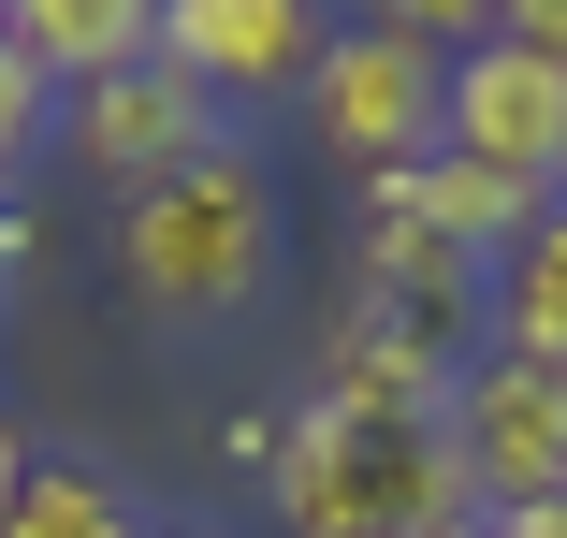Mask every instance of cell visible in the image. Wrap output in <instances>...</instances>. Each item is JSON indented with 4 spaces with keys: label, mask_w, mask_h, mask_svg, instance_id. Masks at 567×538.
I'll list each match as a JSON object with an SVG mask.
<instances>
[{
    "label": "cell",
    "mask_w": 567,
    "mask_h": 538,
    "mask_svg": "<svg viewBox=\"0 0 567 538\" xmlns=\"http://www.w3.org/2000/svg\"><path fill=\"white\" fill-rule=\"evenodd\" d=\"M277 524L291 538H451L466 524V466H451L436 422L306 393L277 422Z\"/></svg>",
    "instance_id": "obj_1"
},
{
    "label": "cell",
    "mask_w": 567,
    "mask_h": 538,
    "mask_svg": "<svg viewBox=\"0 0 567 538\" xmlns=\"http://www.w3.org/2000/svg\"><path fill=\"white\" fill-rule=\"evenodd\" d=\"M277 248H291V219H277V175L248 146H218V161L117 204V291L146 320H234L277 277Z\"/></svg>",
    "instance_id": "obj_2"
},
{
    "label": "cell",
    "mask_w": 567,
    "mask_h": 538,
    "mask_svg": "<svg viewBox=\"0 0 567 538\" xmlns=\"http://www.w3.org/2000/svg\"><path fill=\"white\" fill-rule=\"evenodd\" d=\"M436 437H451V466H466V509H481V524L567 495V364L466 350L451 393H436Z\"/></svg>",
    "instance_id": "obj_3"
},
{
    "label": "cell",
    "mask_w": 567,
    "mask_h": 538,
    "mask_svg": "<svg viewBox=\"0 0 567 538\" xmlns=\"http://www.w3.org/2000/svg\"><path fill=\"white\" fill-rule=\"evenodd\" d=\"M306 117H320V146H334V161L393 175V161H422V146H436V117H451V59L364 15V30H334V44H320Z\"/></svg>",
    "instance_id": "obj_4"
},
{
    "label": "cell",
    "mask_w": 567,
    "mask_h": 538,
    "mask_svg": "<svg viewBox=\"0 0 567 538\" xmlns=\"http://www.w3.org/2000/svg\"><path fill=\"white\" fill-rule=\"evenodd\" d=\"M73 161L102 175V189H161V175H189V161H218V146H234V102H218V87H189L175 59H132V73H102V87H73Z\"/></svg>",
    "instance_id": "obj_5"
},
{
    "label": "cell",
    "mask_w": 567,
    "mask_h": 538,
    "mask_svg": "<svg viewBox=\"0 0 567 538\" xmlns=\"http://www.w3.org/2000/svg\"><path fill=\"white\" fill-rule=\"evenodd\" d=\"M436 146L481 161V175H509V189H567V59H538V44H466V59H451Z\"/></svg>",
    "instance_id": "obj_6"
},
{
    "label": "cell",
    "mask_w": 567,
    "mask_h": 538,
    "mask_svg": "<svg viewBox=\"0 0 567 538\" xmlns=\"http://www.w3.org/2000/svg\"><path fill=\"white\" fill-rule=\"evenodd\" d=\"M320 44H334L320 0H161V59H175L189 87H218V102H277V87H306Z\"/></svg>",
    "instance_id": "obj_7"
},
{
    "label": "cell",
    "mask_w": 567,
    "mask_h": 538,
    "mask_svg": "<svg viewBox=\"0 0 567 538\" xmlns=\"http://www.w3.org/2000/svg\"><path fill=\"white\" fill-rule=\"evenodd\" d=\"M364 219H408V234H436V248H466L481 277H495V248L538 219V189H509V175H481V161H451V146H422V161H393L379 189H364Z\"/></svg>",
    "instance_id": "obj_8"
},
{
    "label": "cell",
    "mask_w": 567,
    "mask_h": 538,
    "mask_svg": "<svg viewBox=\"0 0 567 538\" xmlns=\"http://www.w3.org/2000/svg\"><path fill=\"white\" fill-rule=\"evenodd\" d=\"M481 350L567 364V189H538V219L495 248V277H481Z\"/></svg>",
    "instance_id": "obj_9"
},
{
    "label": "cell",
    "mask_w": 567,
    "mask_h": 538,
    "mask_svg": "<svg viewBox=\"0 0 567 538\" xmlns=\"http://www.w3.org/2000/svg\"><path fill=\"white\" fill-rule=\"evenodd\" d=\"M0 30L30 44L44 87H102V73L161 59V0H0Z\"/></svg>",
    "instance_id": "obj_10"
},
{
    "label": "cell",
    "mask_w": 567,
    "mask_h": 538,
    "mask_svg": "<svg viewBox=\"0 0 567 538\" xmlns=\"http://www.w3.org/2000/svg\"><path fill=\"white\" fill-rule=\"evenodd\" d=\"M0 538H146V509H132L117 466H87V452H30L16 524H0Z\"/></svg>",
    "instance_id": "obj_11"
},
{
    "label": "cell",
    "mask_w": 567,
    "mask_h": 538,
    "mask_svg": "<svg viewBox=\"0 0 567 538\" xmlns=\"http://www.w3.org/2000/svg\"><path fill=\"white\" fill-rule=\"evenodd\" d=\"M30 146H44V73H30V44L0 30V189L30 175Z\"/></svg>",
    "instance_id": "obj_12"
},
{
    "label": "cell",
    "mask_w": 567,
    "mask_h": 538,
    "mask_svg": "<svg viewBox=\"0 0 567 538\" xmlns=\"http://www.w3.org/2000/svg\"><path fill=\"white\" fill-rule=\"evenodd\" d=\"M379 30H408V44H436V59H466V44H495V0H364Z\"/></svg>",
    "instance_id": "obj_13"
},
{
    "label": "cell",
    "mask_w": 567,
    "mask_h": 538,
    "mask_svg": "<svg viewBox=\"0 0 567 538\" xmlns=\"http://www.w3.org/2000/svg\"><path fill=\"white\" fill-rule=\"evenodd\" d=\"M495 44H538V59H567V0H495Z\"/></svg>",
    "instance_id": "obj_14"
},
{
    "label": "cell",
    "mask_w": 567,
    "mask_h": 538,
    "mask_svg": "<svg viewBox=\"0 0 567 538\" xmlns=\"http://www.w3.org/2000/svg\"><path fill=\"white\" fill-rule=\"evenodd\" d=\"M495 538H567V495H538V509H509Z\"/></svg>",
    "instance_id": "obj_15"
},
{
    "label": "cell",
    "mask_w": 567,
    "mask_h": 538,
    "mask_svg": "<svg viewBox=\"0 0 567 538\" xmlns=\"http://www.w3.org/2000/svg\"><path fill=\"white\" fill-rule=\"evenodd\" d=\"M16 480H30V437L0 422V524H16Z\"/></svg>",
    "instance_id": "obj_16"
},
{
    "label": "cell",
    "mask_w": 567,
    "mask_h": 538,
    "mask_svg": "<svg viewBox=\"0 0 567 538\" xmlns=\"http://www.w3.org/2000/svg\"><path fill=\"white\" fill-rule=\"evenodd\" d=\"M451 538H495V524H481V509H466V524H451Z\"/></svg>",
    "instance_id": "obj_17"
},
{
    "label": "cell",
    "mask_w": 567,
    "mask_h": 538,
    "mask_svg": "<svg viewBox=\"0 0 567 538\" xmlns=\"http://www.w3.org/2000/svg\"><path fill=\"white\" fill-rule=\"evenodd\" d=\"M146 538H189V524H146Z\"/></svg>",
    "instance_id": "obj_18"
},
{
    "label": "cell",
    "mask_w": 567,
    "mask_h": 538,
    "mask_svg": "<svg viewBox=\"0 0 567 538\" xmlns=\"http://www.w3.org/2000/svg\"><path fill=\"white\" fill-rule=\"evenodd\" d=\"M0 262H16V234H0Z\"/></svg>",
    "instance_id": "obj_19"
}]
</instances>
